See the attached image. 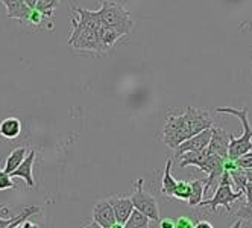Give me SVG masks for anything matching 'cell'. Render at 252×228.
<instances>
[{
    "label": "cell",
    "instance_id": "1",
    "mask_svg": "<svg viewBox=\"0 0 252 228\" xmlns=\"http://www.w3.org/2000/svg\"><path fill=\"white\" fill-rule=\"evenodd\" d=\"M216 113H222V114H231L240 119L242 125H243V134L240 137L234 138L231 135L229 140V146H228V159L231 160H237L239 157L245 155L246 152L252 151V127L249 125L248 114L249 108H232V107H219L216 108Z\"/></svg>",
    "mask_w": 252,
    "mask_h": 228
},
{
    "label": "cell",
    "instance_id": "2",
    "mask_svg": "<svg viewBox=\"0 0 252 228\" xmlns=\"http://www.w3.org/2000/svg\"><path fill=\"white\" fill-rule=\"evenodd\" d=\"M97 12L100 25L111 26L117 29L123 37L129 33L131 28L134 26L131 20V14L123 8V5L117 2H110V0H102V6Z\"/></svg>",
    "mask_w": 252,
    "mask_h": 228
},
{
    "label": "cell",
    "instance_id": "3",
    "mask_svg": "<svg viewBox=\"0 0 252 228\" xmlns=\"http://www.w3.org/2000/svg\"><path fill=\"white\" fill-rule=\"evenodd\" d=\"M232 181H231V177H229V172L225 170L223 175H222V180H220V184L219 187L216 189L214 194L207 198V199H202L199 202V205L202 207H210L211 212H218V207H225L226 212L232 213V208H231V202L237 201L243 196V192L239 190V192H234L232 190Z\"/></svg>",
    "mask_w": 252,
    "mask_h": 228
},
{
    "label": "cell",
    "instance_id": "4",
    "mask_svg": "<svg viewBox=\"0 0 252 228\" xmlns=\"http://www.w3.org/2000/svg\"><path fill=\"white\" fill-rule=\"evenodd\" d=\"M191 137L187 122L183 114H169L167 122L163 130V142L167 148L175 149L179 143L184 142L186 138Z\"/></svg>",
    "mask_w": 252,
    "mask_h": 228
},
{
    "label": "cell",
    "instance_id": "5",
    "mask_svg": "<svg viewBox=\"0 0 252 228\" xmlns=\"http://www.w3.org/2000/svg\"><path fill=\"white\" fill-rule=\"evenodd\" d=\"M143 184H145V181H143L141 178L137 180L134 183V187H135V192L132 194L131 201H132V205L134 208H137L138 212H141L143 215H146L151 221L154 222H159V210H158V204L155 201V198L149 194H146L145 192V187H143Z\"/></svg>",
    "mask_w": 252,
    "mask_h": 228
},
{
    "label": "cell",
    "instance_id": "6",
    "mask_svg": "<svg viewBox=\"0 0 252 228\" xmlns=\"http://www.w3.org/2000/svg\"><path fill=\"white\" fill-rule=\"evenodd\" d=\"M76 14L78 17H71V25H73V31H71L68 44L71 46V43L75 41V38L82 32V31H97L100 26L99 17L96 11H88V9H82V8H76Z\"/></svg>",
    "mask_w": 252,
    "mask_h": 228
},
{
    "label": "cell",
    "instance_id": "7",
    "mask_svg": "<svg viewBox=\"0 0 252 228\" xmlns=\"http://www.w3.org/2000/svg\"><path fill=\"white\" fill-rule=\"evenodd\" d=\"M183 116H184V119L187 122V127H189V131H190L191 135L213 127V117L205 110L189 107L187 111Z\"/></svg>",
    "mask_w": 252,
    "mask_h": 228
},
{
    "label": "cell",
    "instance_id": "8",
    "mask_svg": "<svg viewBox=\"0 0 252 228\" xmlns=\"http://www.w3.org/2000/svg\"><path fill=\"white\" fill-rule=\"evenodd\" d=\"M93 222L94 225L100 228H123L120 224H117L114 210L110 201H100L93 208Z\"/></svg>",
    "mask_w": 252,
    "mask_h": 228
},
{
    "label": "cell",
    "instance_id": "9",
    "mask_svg": "<svg viewBox=\"0 0 252 228\" xmlns=\"http://www.w3.org/2000/svg\"><path fill=\"white\" fill-rule=\"evenodd\" d=\"M210 138H211V128L204 130L201 132H197V134L186 138L184 142H181L175 148V157L178 159L179 155L187 152V151H201V149H205L208 146V143H210Z\"/></svg>",
    "mask_w": 252,
    "mask_h": 228
},
{
    "label": "cell",
    "instance_id": "10",
    "mask_svg": "<svg viewBox=\"0 0 252 228\" xmlns=\"http://www.w3.org/2000/svg\"><path fill=\"white\" fill-rule=\"evenodd\" d=\"M229 140H231V135L225 130L211 127V138H210V143H208L207 149L210 154H216V155H220L223 159H226Z\"/></svg>",
    "mask_w": 252,
    "mask_h": 228
},
{
    "label": "cell",
    "instance_id": "11",
    "mask_svg": "<svg viewBox=\"0 0 252 228\" xmlns=\"http://www.w3.org/2000/svg\"><path fill=\"white\" fill-rule=\"evenodd\" d=\"M78 50H93V52H103L102 44L97 37V31H82L75 41L71 43Z\"/></svg>",
    "mask_w": 252,
    "mask_h": 228
},
{
    "label": "cell",
    "instance_id": "12",
    "mask_svg": "<svg viewBox=\"0 0 252 228\" xmlns=\"http://www.w3.org/2000/svg\"><path fill=\"white\" fill-rule=\"evenodd\" d=\"M33 162H35V149H31L28 152V155L25 157V160L20 163V166L14 169L9 175L12 178H22L26 181V184L32 189L35 186V181H33V175H32V166H33Z\"/></svg>",
    "mask_w": 252,
    "mask_h": 228
},
{
    "label": "cell",
    "instance_id": "13",
    "mask_svg": "<svg viewBox=\"0 0 252 228\" xmlns=\"http://www.w3.org/2000/svg\"><path fill=\"white\" fill-rule=\"evenodd\" d=\"M0 2L6 8L8 19H15L22 23L29 19L32 9L25 3V0H0Z\"/></svg>",
    "mask_w": 252,
    "mask_h": 228
},
{
    "label": "cell",
    "instance_id": "14",
    "mask_svg": "<svg viewBox=\"0 0 252 228\" xmlns=\"http://www.w3.org/2000/svg\"><path fill=\"white\" fill-rule=\"evenodd\" d=\"M208 149H201V151H187L184 154H181L178 157L179 159V166L181 167H187V166H196L197 169L204 170L205 167V162L208 157Z\"/></svg>",
    "mask_w": 252,
    "mask_h": 228
},
{
    "label": "cell",
    "instance_id": "15",
    "mask_svg": "<svg viewBox=\"0 0 252 228\" xmlns=\"http://www.w3.org/2000/svg\"><path fill=\"white\" fill-rule=\"evenodd\" d=\"M108 201H110V204L113 205L114 216H116L117 224H120L123 227L126 219L129 218L131 212L134 210L131 198H111V199H108Z\"/></svg>",
    "mask_w": 252,
    "mask_h": 228
},
{
    "label": "cell",
    "instance_id": "16",
    "mask_svg": "<svg viewBox=\"0 0 252 228\" xmlns=\"http://www.w3.org/2000/svg\"><path fill=\"white\" fill-rule=\"evenodd\" d=\"M97 37H99V41L102 44L103 52H106L108 49H111L117 43V40H120L123 35L117 29H114L111 26L100 25L99 29H97Z\"/></svg>",
    "mask_w": 252,
    "mask_h": 228
},
{
    "label": "cell",
    "instance_id": "17",
    "mask_svg": "<svg viewBox=\"0 0 252 228\" xmlns=\"http://www.w3.org/2000/svg\"><path fill=\"white\" fill-rule=\"evenodd\" d=\"M22 132V122L15 117H6L0 122V135H3L8 140L17 138Z\"/></svg>",
    "mask_w": 252,
    "mask_h": 228
},
{
    "label": "cell",
    "instance_id": "18",
    "mask_svg": "<svg viewBox=\"0 0 252 228\" xmlns=\"http://www.w3.org/2000/svg\"><path fill=\"white\" fill-rule=\"evenodd\" d=\"M176 186V180L172 177V159H167L164 175H163V181H161V192L166 196H173V189Z\"/></svg>",
    "mask_w": 252,
    "mask_h": 228
},
{
    "label": "cell",
    "instance_id": "19",
    "mask_svg": "<svg viewBox=\"0 0 252 228\" xmlns=\"http://www.w3.org/2000/svg\"><path fill=\"white\" fill-rule=\"evenodd\" d=\"M204 186H205V180H194L190 181V196L187 199L190 207H196L199 205V202L204 199Z\"/></svg>",
    "mask_w": 252,
    "mask_h": 228
},
{
    "label": "cell",
    "instance_id": "20",
    "mask_svg": "<svg viewBox=\"0 0 252 228\" xmlns=\"http://www.w3.org/2000/svg\"><path fill=\"white\" fill-rule=\"evenodd\" d=\"M125 228H149L151 227V219L146 216V215H143L141 212H138L137 208H134L129 218L126 219Z\"/></svg>",
    "mask_w": 252,
    "mask_h": 228
},
{
    "label": "cell",
    "instance_id": "21",
    "mask_svg": "<svg viewBox=\"0 0 252 228\" xmlns=\"http://www.w3.org/2000/svg\"><path fill=\"white\" fill-rule=\"evenodd\" d=\"M28 155V151H26V148H17V149H14L9 155H8V159H6V162H5V172H8V173H11L14 169H17L20 166V163L25 160V157Z\"/></svg>",
    "mask_w": 252,
    "mask_h": 228
},
{
    "label": "cell",
    "instance_id": "22",
    "mask_svg": "<svg viewBox=\"0 0 252 228\" xmlns=\"http://www.w3.org/2000/svg\"><path fill=\"white\" fill-rule=\"evenodd\" d=\"M58 3H60V0H37L33 9H37L40 14H43L46 19H52Z\"/></svg>",
    "mask_w": 252,
    "mask_h": 228
},
{
    "label": "cell",
    "instance_id": "23",
    "mask_svg": "<svg viewBox=\"0 0 252 228\" xmlns=\"http://www.w3.org/2000/svg\"><path fill=\"white\" fill-rule=\"evenodd\" d=\"M190 183L187 181H176V186L173 189V196L176 199H181V201H187L190 196Z\"/></svg>",
    "mask_w": 252,
    "mask_h": 228
},
{
    "label": "cell",
    "instance_id": "24",
    "mask_svg": "<svg viewBox=\"0 0 252 228\" xmlns=\"http://www.w3.org/2000/svg\"><path fill=\"white\" fill-rule=\"evenodd\" d=\"M236 216L239 218V222L236 224V227H240L242 222H245L246 225H252V205H240L237 210H236Z\"/></svg>",
    "mask_w": 252,
    "mask_h": 228
},
{
    "label": "cell",
    "instance_id": "25",
    "mask_svg": "<svg viewBox=\"0 0 252 228\" xmlns=\"http://www.w3.org/2000/svg\"><path fill=\"white\" fill-rule=\"evenodd\" d=\"M8 189H15L12 177L8 172L0 170V190H8Z\"/></svg>",
    "mask_w": 252,
    "mask_h": 228
},
{
    "label": "cell",
    "instance_id": "26",
    "mask_svg": "<svg viewBox=\"0 0 252 228\" xmlns=\"http://www.w3.org/2000/svg\"><path fill=\"white\" fill-rule=\"evenodd\" d=\"M43 19H46V17H44L43 14H40L37 9H32V11H31V15H29V19H28V20H29L32 25H37V26H38V25H41Z\"/></svg>",
    "mask_w": 252,
    "mask_h": 228
},
{
    "label": "cell",
    "instance_id": "27",
    "mask_svg": "<svg viewBox=\"0 0 252 228\" xmlns=\"http://www.w3.org/2000/svg\"><path fill=\"white\" fill-rule=\"evenodd\" d=\"M176 228H194V224L190 218H178L175 221Z\"/></svg>",
    "mask_w": 252,
    "mask_h": 228
},
{
    "label": "cell",
    "instance_id": "28",
    "mask_svg": "<svg viewBox=\"0 0 252 228\" xmlns=\"http://www.w3.org/2000/svg\"><path fill=\"white\" fill-rule=\"evenodd\" d=\"M243 195H246V205H252V181H248L243 189Z\"/></svg>",
    "mask_w": 252,
    "mask_h": 228
},
{
    "label": "cell",
    "instance_id": "29",
    "mask_svg": "<svg viewBox=\"0 0 252 228\" xmlns=\"http://www.w3.org/2000/svg\"><path fill=\"white\" fill-rule=\"evenodd\" d=\"M158 225H159L161 228H175V219H170V218L159 219Z\"/></svg>",
    "mask_w": 252,
    "mask_h": 228
},
{
    "label": "cell",
    "instance_id": "30",
    "mask_svg": "<svg viewBox=\"0 0 252 228\" xmlns=\"http://www.w3.org/2000/svg\"><path fill=\"white\" fill-rule=\"evenodd\" d=\"M194 228H213V225L207 221H199L194 224Z\"/></svg>",
    "mask_w": 252,
    "mask_h": 228
},
{
    "label": "cell",
    "instance_id": "31",
    "mask_svg": "<svg viewBox=\"0 0 252 228\" xmlns=\"http://www.w3.org/2000/svg\"><path fill=\"white\" fill-rule=\"evenodd\" d=\"M25 3H26L31 9H33V8H35V3H37V0H25Z\"/></svg>",
    "mask_w": 252,
    "mask_h": 228
}]
</instances>
